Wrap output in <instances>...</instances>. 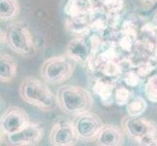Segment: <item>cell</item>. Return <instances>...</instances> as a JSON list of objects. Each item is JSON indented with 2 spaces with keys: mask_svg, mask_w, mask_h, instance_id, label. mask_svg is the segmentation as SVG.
<instances>
[{
  "mask_svg": "<svg viewBox=\"0 0 157 146\" xmlns=\"http://www.w3.org/2000/svg\"><path fill=\"white\" fill-rule=\"evenodd\" d=\"M144 92L148 101L157 103V73H153L147 77L144 84Z\"/></svg>",
  "mask_w": 157,
  "mask_h": 146,
  "instance_id": "cell-19",
  "label": "cell"
},
{
  "mask_svg": "<svg viewBox=\"0 0 157 146\" xmlns=\"http://www.w3.org/2000/svg\"><path fill=\"white\" fill-rule=\"evenodd\" d=\"M67 30L75 36H89L92 33L91 21L88 15H79L67 17L64 21Z\"/></svg>",
  "mask_w": 157,
  "mask_h": 146,
  "instance_id": "cell-12",
  "label": "cell"
},
{
  "mask_svg": "<svg viewBox=\"0 0 157 146\" xmlns=\"http://www.w3.org/2000/svg\"><path fill=\"white\" fill-rule=\"evenodd\" d=\"M57 99L62 111L72 116L90 111L94 105L92 94L87 89L80 86H62L57 92Z\"/></svg>",
  "mask_w": 157,
  "mask_h": 146,
  "instance_id": "cell-2",
  "label": "cell"
},
{
  "mask_svg": "<svg viewBox=\"0 0 157 146\" xmlns=\"http://www.w3.org/2000/svg\"><path fill=\"white\" fill-rule=\"evenodd\" d=\"M3 40L10 49L21 57H31L36 51L33 37L25 23L11 24L3 32Z\"/></svg>",
  "mask_w": 157,
  "mask_h": 146,
  "instance_id": "cell-4",
  "label": "cell"
},
{
  "mask_svg": "<svg viewBox=\"0 0 157 146\" xmlns=\"http://www.w3.org/2000/svg\"><path fill=\"white\" fill-rule=\"evenodd\" d=\"M138 34L139 32L133 31H122L117 42V47L120 53L125 54V57L131 55L136 50L138 44Z\"/></svg>",
  "mask_w": 157,
  "mask_h": 146,
  "instance_id": "cell-16",
  "label": "cell"
},
{
  "mask_svg": "<svg viewBox=\"0 0 157 146\" xmlns=\"http://www.w3.org/2000/svg\"><path fill=\"white\" fill-rule=\"evenodd\" d=\"M76 64L77 62L69 58L66 53L49 58L41 66V78L51 85L63 84L72 76Z\"/></svg>",
  "mask_w": 157,
  "mask_h": 146,
  "instance_id": "cell-3",
  "label": "cell"
},
{
  "mask_svg": "<svg viewBox=\"0 0 157 146\" xmlns=\"http://www.w3.org/2000/svg\"><path fill=\"white\" fill-rule=\"evenodd\" d=\"M19 94L21 99L44 112L55 110L59 106L57 95L48 87L45 81L35 77H26L20 85Z\"/></svg>",
  "mask_w": 157,
  "mask_h": 146,
  "instance_id": "cell-1",
  "label": "cell"
},
{
  "mask_svg": "<svg viewBox=\"0 0 157 146\" xmlns=\"http://www.w3.org/2000/svg\"><path fill=\"white\" fill-rule=\"evenodd\" d=\"M66 54L77 63L88 64L92 56L89 39L85 36H75L67 43Z\"/></svg>",
  "mask_w": 157,
  "mask_h": 146,
  "instance_id": "cell-10",
  "label": "cell"
},
{
  "mask_svg": "<svg viewBox=\"0 0 157 146\" xmlns=\"http://www.w3.org/2000/svg\"><path fill=\"white\" fill-rule=\"evenodd\" d=\"M147 108V102L140 95L133 96L126 105L127 115L131 117H140Z\"/></svg>",
  "mask_w": 157,
  "mask_h": 146,
  "instance_id": "cell-18",
  "label": "cell"
},
{
  "mask_svg": "<svg viewBox=\"0 0 157 146\" xmlns=\"http://www.w3.org/2000/svg\"><path fill=\"white\" fill-rule=\"evenodd\" d=\"M132 97H133L132 92L130 91L129 88L124 87V86L116 87L114 92V103H116V105L118 106L127 105Z\"/></svg>",
  "mask_w": 157,
  "mask_h": 146,
  "instance_id": "cell-21",
  "label": "cell"
},
{
  "mask_svg": "<svg viewBox=\"0 0 157 146\" xmlns=\"http://www.w3.org/2000/svg\"><path fill=\"white\" fill-rule=\"evenodd\" d=\"M152 24H153L154 28H156V30H157V15H156L155 17L153 18V20H152Z\"/></svg>",
  "mask_w": 157,
  "mask_h": 146,
  "instance_id": "cell-24",
  "label": "cell"
},
{
  "mask_svg": "<svg viewBox=\"0 0 157 146\" xmlns=\"http://www.w3.org/2000/svg\"><path fill=\"white\" fill-rule=\"evenodd\" d=\"M121 125L126 136L140 145L151 146L157 137V124L145 118L126 116Z\"/></svg>",
  "mask_w": 157,
  "mask_h": 146,
  "instance_id": "cell-5",
  "label": "cell"
},
{
  "mask_svg": "<svg viewBox=\"0 0 157 146\" xmlns=\"http://www.w3.org/2000/svg\"><path fill=\"white\" fill-rule=\"evenodd\" d=\"M97 5L105 8L111 14H119L124 7V0H98Z\"/></svg>",
  "mask_w": 157,
  "mask_h": 146,
  "instance_id": "cell-22",
  "label": "cell"
},
{
  "mask_svg": "<svg viewBox=\"0 0 157 146\" xmlns=\"http://www.w3.org/2000/svg\"><path fill=\"white\" fill-rule=\"evenodd\" d=\"M43 137H44V131L39 124L29 123L21 131L7 136V140L11 145L29 146L38 144Z\"/></svg>",
  "mask_w": 157,
  "mask_h": 146,
  "instance_id": "cell-9",
  "label": "cell"
},
{
  "mask_svg": "<svg viewBox=\"0 0 157 146\" xmlns=\"http://www.w3.org/2000/svg\"><path fill=\"white\" fill-rule=\"evenodd\" d=\"M116 87V83L97 78L92 89L93 93L100 99L102 105L109 106L114 103V92Z\"/></svg>",
  "mask_w": 157,
  "mask_h": 146,
  "instance_id": "cell-13",
  "label": "cell"
},
{
  "mask_svg": "<svg viewBox=\"0 0 157 146\" xmlns=\"http://www.w3.org/2000/svg\"><path fill=\"white\" fill-rule=\"evenodd\" d=\"M79 140L72 122L59 121L53 126L49 141L54 146H72Z\"/></svg>",
  "mask_w": 157,
  "mask_h": 146,
  "instance_id": "cell-8",
  "label": "cell"
},
{
  "mask_svg": "<svg viewBox=\"0 0 157 146\" xmlns=\"http://www.w3.org/2000/svg\"><path fill=\"white\" fill-rule=\"evenodd\" d=\"M125 136L123 129L107 124L102 127L95 141L101 146H121L125 141Z\"/></svg>",
  "mask_w": 157,
  "mask_h": 146,
  "instance_id": "cell-11",
  "label": "cell"
},
{
  "mask_svg": "<svg viewBox=\"0 0 157 146\" xmlns=\"http://www.w3.org/2000/svg\"><path fill=\"white\" fill-rule=\"evenodd\" d=\"M151 146H157V137L155 138V140L153 141V143H152V145H151Z\"/></svg>",
  "mask_w": 157,
  "mask_h": 146,
  "instance_id": "cell-25",
  "label": "cell"
},
{
  "mask_svg": "<svg viewBox=\"0 0 157 146\" xmlns=\"http://www.w3.org/2000/svg\"><path fill=\"white\" fill-rule=\"evenodd\" d=\"M20 14L18 0H0V18L3 21H13Z\"/></svg>",
  "mask_w": 157,
  "mask_h": 146,
  "instance_id": "cell-17",
  "label": "cell"
},
{
  "mask_svg": "<svg viewBox=\"0 0 157 146\" xmlns=\"http://www.w3.org/2000/svg\"><path fill=\"white\" fill-rule=\"evenodd\" d=\"M97 6L96 0H67L63 12L67 17L88 15Z\"/></svg>",
  "mask_w": 157,
  "mask_h": 146,
  "instance_id": "cell-14",
  "label": "cell"
},
{
  "mask_svg": "<svg viewBox=\"0 0 157 146\" xmlns=\"http://www.w3.org/2000/svg\"><path fill=\"white\" fill-rule=\"evenodd\" d=\"M30 123L29 117L23 108L12 106L4 111L0 120L1 133L5 137L21 131Z\"/></svg>",
  "mask_w": 157,
  "mask_h": 146,
  "instance_id": "cell-7",
  "label": "cell"
},
{
  "mask_svg": "<svg viewBox=\"0 0 157 146\" xmlns=\"http://www.w3.org/2000/svg\"><path fill=\"white\" fill-rule=\"evenodd\" d=\"M154 58H155V61L157 62V49H156V51L154 52Z\"/></svg>",
  "mask_w": 157,
  "mask_h": 146,
  "instance_id": "cell-26",
  "label": "cell"
},
{
  "mask_svg": "<svg viewBox=\"0 0 157 146\" xmlns=\"http://www.w3.org/2000/svg\"><path fill=\"white\" fill-rule=\"evenodd\" d=\"M140 1L144 9H149L151 7H153L157 3V0H140Z\"/></svg>",
  "mask_w": 157,
  "mask_h": 146,
  "instance_id": "cell-23",
  "label": "cell"
},
{
  "mask_svg": "<svg viewBox=\"0 0 157 146\" xmlns=\"http://www.w3.org/2000/svg\"><path fill=\"white\" fill-rule=\"evenodd\" d=\"M72 123L79 140L82 141L96 140L102 127L105 126L101 119L91 111L83 112L74 116Z\"/></svg>",
  "mask_w": 157,
  "mask_h": 146,
  "instance_id": "cell-6",
  "label": "cell"
},
{
  "mask_svg": "<svg viewBox=\"0 0 157 146\" xmlns=\"http://www.w3.org/2000/svg\"><path fill=\"white\" fill-rule=\"evenodd\" d=\"M143 79L144 78L140 76L136 71V69H134V68H130L126 70V71H124L121 76L122 82L129 88L138 87V86L142 83Z\"/></svg>",
  "mask_w": 157,
  "mask_h": 146,
  "instance_id": "cell-20",
  "label": "cell"
},
{
  "mask_svg": "<svg viewBox=\"0 0 157 146\" xmlns=\"http://www.w3.org/2000/svg\"><path fill=\"white\" fill-rule=\"evenodd\" d=\"M17 61L8 54H3L0 58V79L2 83L12 82L17 75Z\"/></svg>",
  "mask_w": 157,
  "mask_h": 146,
  "instance_id": "cell-15",
  "label": "cell"
}]
</instances>
